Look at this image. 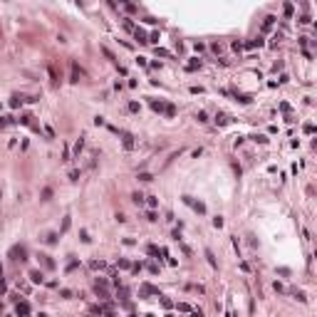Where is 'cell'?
Instances as JSON below:
<instances>
[{"label": "cell", "instance_id": "1", "mask_svg": "<svg viewBox=\"0 0 317 317\" xmlns=\"http://www.w3.org/2000/svg\"><path fill=\"white\" fill-rule=\"evenodd\" d=\"M10 258H12V260H27V250H25V245H12V248H10Z\"/></svg>", "mask_w": 317, "mask_h": 317}, {"label": "cell", "instance_id": "2", "mask_svg": "<svg viewBox=\"0 0 317 317\" xmlns=\"http://www.w3.org/2000/svg\"><path fill=\"white\" fill-rule=\"evenodd\" d=\"M116 134H119L121 141H124V149H134V136H131L129 131H119V129H116Z\"/></svg>", "mask_w": 317, "mask_h": 317}, {"label": "cell", "instance_id": "3", "mask_svg": "<svg viewBox=\"0 0 317 317\" xmlns=\"http://www.w3.org/2000/svg\"><path fill=\"white\" fill-rule=\"evenodd\" d=\"M15 312H17V317H27L30 315V305H27V302H17Z\"/></svg>", "mask_w": 317, "mask_h": 317}, {"label": "cell", "instance_id": "4", "mask_svg": "<svg viewBox=\"0 0 317 317\" xmlns=\"http://www.w3.org/2000/svg\"><path fill=\"white\" fill-rule=\"evenodd\" d=\"M30 280H32V282H42L45 278H42V273H40V270H30Z\"/></svg>", "mask_w": 317, "mask_h": 317}, {"label": "cell", "instance_id": "5", "mask_svg": "<svg viewBox=\"0 0 317 317\" xmlns=\"http://www.w3.org/2000/svg\"><path fill=\"white\" fill-rule=\"evenodd\" d=\"M82 149H84V136H79V139L74 141V154L79 156V151H82Z\"/></svg>", "mask_w": 317, "mask_h": 317}, {"label": "cell", "instance_id": "6", "mask_svg": "<svg viewBox=\"0 0 317 317\" xmlns=\"http://www.w3.org/2000/svg\"><path fill=\"white\" fill-rule=\"evenodd\" d=\"M151 109H154V111H166V104H164V102H156V99H154V102H151Z\"/></svg>", "mask_w": 317, "mask_h": 317}, {"label": "cell", "instance_id": "7", "mask_svg": "<svg viewBox=\"0 0 317 317\" xmlns=\"http://www.w3.org/2000/svg\"><path fill=\"white\" fill-rule=\"evenodd\" d=\"M206 258H208L211 268H218V263H215V258H213V250H208V248H206Z\"/></svg>", "mask_w": 317, "mask_h": 317}, {"label": "cell", "instance_id": "8", "mask_svg": "<svg viewBox=\"0 0 317 317\" xmlns=\"http://www.w3.org/2000/svg\"><path fill=\"white\" fill-rule=\"evenodd\" d=\"M134 35H136V40H139V42H149V40H146V32H144V30H139V27L134 30Z\"/></svg>", "mask_w": 317, "mask_h": 317}, {"label": "cell", "instance_id": "9", "mask_svg": "<svg viewBox=\"0 0 317 317\" xmlns=\"http://www.w3.org/2000/svg\"><path fill=\"white\" fill-rule=\"evenodd\" d=\"M72 82H79V70H77V62H72Z\"/></svg>", "mask_w": 317, "mask_h": 317}, {"label": "cell", "instance_id": "10", "mask_svg": "<svg viewBox=\"0 0 317 317\" xmlns=\"http://www.w3.org/2000/svg\"><path fill=\"white\" fill-rule=\"evenodd\" d=\"M10 124H12L10 116H0V129H5V126H10Z\"/></svg>", "mask_w": 317, "mask_h": 317}, {"label": "cell", "instance_id": "11", "mask_svg": "<svg viewBox=\"0 0 317 317\" xmlns=\"http://www.w3.org/2000/svg\"><path fill=\"white\" fill-rule=\"evenodd\" d=\"M89 268H92V270H99V268H104V263H102V260H92Z\"/></svg>", "mask_w": 317, "mask_h": 317}, {"label": "cell", "instance_id": "12", "mask_svg": "<svg viewBox=\"0 0 317 317\" xmlns=\"http://www.w3.org/2000/svg\"><path fill=\"white\" fill-rule=\"evenodd\" d=\"M131 201H134L136 206H141V203H144V196H141V193H134V196H131Z\"/></svg>", "mask_w": 317, "mask_h": 317}, {"label": "cell", "instance_id": "13", "mask_svg": "<svg viewBox=\"0 0 317 317\" xmlns=\"http://www.w3.org/2000/svg\"><path fill=\"white\" fill-rule=\"evenodd\" d=\"M273 20H275L273 15H270V17H265V22H263V27H265V30H270V27H273Z\"/></svg>", "mask_w": 317, "mask_h": 317}, {"label": "cell", "instance_id": "14", "mask_svg": "<svg viewBox=\"0 0 317 317\" xmlns=\"http://www.w3.org/2000/svg\"><path fill=\"white\" fill-rule=\"evenodd\" d=\"M215 121H218V124H228V121H230V119H228V116H225V114H218V116H215Z\"/></svg>", "mask_w": 317, "mask_h": 317}, {"label": "cell", "instance_id": "15", "mask_svg": "<svg viewBox=\"0 0 317 317\" xmlns=\"http://www.w3.org/2000/svg\"><path fill=\"white\" fill-rule=\"evenodd\" d=\"M50 198H52V188H45L42 191V201H50Z\"/></svg>", "mask_w": 317, "mask_h": 317}, {"label": "cell", "instance_id": "16", "mask_svg": "<svg viewBox=\"0 0 317 317\" xmlns=\"http://www.w3.org/2000/svg\"><path fill=\"white\" fill-rule=\"evenodd\" d=\"M57 238H60L57 233H50V235H47V243H50V245H55V243H57Z\"/></svg>", "mask_w": 317, "mask_h": 317}, {"label": "cell", "instance_id": "17", "mask_svg": "<svg viewBox=\"0 0 317 317\" xmlns=\"http://www.w3.org/2000/svg\"><path fill=\"white\" fill-rule=\"evenodd\" d=\"M146 253H149V255H159V248L156 245H146Z\"/></svg>", "mask_w": 317, "mask_h": 317}, {"label": "cell", "instance_id": "18", "mask_svg": "<svg viewBox=\"0 0 317 317\" xmlns=\"http://www.w3.org/2000/svg\"><path fill=\"white\" fill-rule=\"evenodd\" d=\"M79 238H82V240H84V243H89V240H92V238H89V233H87V230H79Z\"/></svg>", "mask_w": 317, "mask_h": 317}, {"label": "cell", "instance_id": "19", "mask_svg": "<svg viewBox=\"0 0 317 317\" xmlns=\"http://www.w3.org/2000/svg\"><path fill=\"white\" fill-rule=\"evenodd\" d=\"M166 114H169V116H174V114H176V106H174V104H166Z\"/></svg>", "mask_w": 317, "mask_h": 317}, {"label": "cell", "instance_id": "20", "mask_svg": "<svg viewBox=\"0 0 317 317\" xmlns=\"http://www.w3.org/2000/svg\"><path fill=\"white\" fill-rule=\"evenodd\" d=\"M22 104V99H20V97H12V99H10V106H20Z\"/></svg>", "mask_w": 317, "mask_h": 317}, {"label": "cell", "instance_id": "21", "mask_svg": "<svg viewBox=\"0 0 317 317\" xmlns=\"http://www.w3.org/2000/svg\"><path fill=\"white\" fill-rule=\"evenodd\" d=\"M196 119H198V121H208V116H206V111H198V114H196Z\"/></svg>", "mask_w": 317, "mask_h": 317}, {"label": "cell", "instance_id": "22", "mask_svg": "<svg viewBox=\"0 0 317 317\" xmlns=\"http://www.w3.org/2000/svg\"><path fill=\"white\" fill-rule=\"evenodd\" d=\"M295 295H297V300H300V302H305V300H307V297H305V292H302V290H295Z\"/></svg>", "mask_w": 317, "mask_h": 317}, {"label": "cell", "instance_id": "23", "mask_svg": "<svg viewBox=\"0 0 317 317\" xmlns=\"http://www.w3.org/2000/svg\"><path fill=\"white\" fill-rule=\"evenodd\" d=\"M196 67H201V62H198V60H193V62H188V70H196Z\"/></svg>", "mask_w": 317, "mask_h": 317}, {"label": "cell", "instance_id": "24", "mask_svg": "<svg viewBox=\"0 0 317 317\" xmlns=\"http://www.w3.org/2000/svg\"><path fill=\"white\" fill-rule=\"evenodd\" d=\"M213 225H215V228H220V225H223V218H220V215H218V218H213Z\"/></svg>", "mask_w": 317, "mask_h": 317}, {"label": "cell", "instance_id": "25", "mask_svg": "<svg viewBox=\"0 0 317 317\" xmlns=\"http://www.w3.org/2000/svg\"><path fill=\"white\" fill-rule=\"evenodd\" d=\"M119 268H131V263H129V260H124V258H121V260H119Z\"/></svg>", "mask_w": 317, "mask_h": 317}, {"label": "cell", "instance_id": "26", "mask_svg": "<svg viewBox=\"0 0 317 317\" xmlns=\"http://www.w3.org/2000/svg\"><path fill=\"white\" fill-rule=\"evenodd\" d=\"M151 178H154L151 174H139V181H151Z\"/></svg>", "mask_w": 317, "mask_h": 317}, {"label": "cell", "instance_id": "27", "mask_svg": "<svg viewBox=\"0 0 317 317\" xmlns=\"http://www.w3.org/2000/svg\"><path fill=\"white\" fill-rule=\"evenodd\" d=\"M60 295H62V297H65V300H70V297H72V290H62V292H60Z\"/></svg>", "mask_w": 317, "mask_h": 317}, {"label": "cell", "instance_id": "28", "mask_svg": "<svg viewBox=\"0 0 317 317\" xmlns=\"http://www.w3.org/2000/svg\"><path fill=\"white\" fill-rule=\"evenodd\" d=\"M191 317H203V312H201V310H196V312H193Z\"/></svg>", "mask_w": 317, "mask_h": 317}, {"label": "cell", "instance_id": "29", "mask_svg": "<svg viewBox=\"0 0 317 317\" xmlns=\"http://www.w3.org/2000/svg\"><path fill=\"white\" fill-rule=\"evenodd\" d=\"M228 317H235V312H230V310H228Z\"/></svg>", "mask_w": 317, "mask_h": 317}]
</instances>
